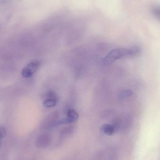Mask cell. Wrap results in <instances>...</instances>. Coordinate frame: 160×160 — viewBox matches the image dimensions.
Wrapping results in <instances>:
<instances>
[{
  "label": "cell",
  "instance_id": "9c48e42d",
  "mask_svg": "<svg viewBox=\"0 0 160 160\" xmlns=\"http://www.w3.org/2000/svg\"><path fill=\"white\" fill-rule=\"evenodd\" d=\"M133 93L130 90H124L120 92L119 94V98H129L132 95Z\"/></svg>",
  "mask_w": 160,
  "mask_h": 160
},
{
  "label": "cell",
  "instance_id": "ba28073f",
  "mask_svg": "<svg viewBox=\"0 0 160 160\" xmlns=\"http://www.w3.org/2000/svg\"><path fill=\"white\" fill-rule=\"evenodd\" d=\"M74 131V128L72 126L65 127L61 130L60 136L61 138H65L71 135Z\"/></svg>",
  "mask_w": 160,
  "mask_h": 160
},
{
  "label": "cell",
  "instance_id": "4fadbf2b",
  "mask_svg": "<svg viewBox=\"0 0 160 160\" xmlns=\"http://www.w3.org/2000/svg\"><path fill=\"white\" fill-rule=\"evenodd\" d=\"M2 139V137L0 136V145H1V140Z\"/></svg>",
  "mask_w": 160,
  "mask_h": 160
},
{
  "label": "cell",
  "instance_id": "52a82bcc",
  "mask_svg": "<svg viewBox=\"0 0 160 160\" xmlns=\"http://www.w3.org/2000/svg\"><path fill=\"white\" fill-rule=\"evenodd\" d=\"M101 130L105 134H107L109 136L113 135L116 131L113 125L107 124L102 125L101 128Z\"/></svg>",
  "mask_w": 160,
  "mask_h": 160
},
{
  "label": "cell",
  "instance_id": "8992f818",
  "mask_svg": "<svg viewBox=\"0 0 160 160\" xmlns=\"http://www.w3.org/2000/svg\"><path fill=\"white\" fill-rule=\"evenodd\" d=\"M58 112H53L50 114L44 122V127L46 128H51L56 126V124L58 122Z\"/></svg>",
  "mask_w": 160,
  "mask_h": 160
},
{
  "label": "cell",
  "instance_id": "5b68a950",
  "mask_svg": "<svg viewBox=\"0 0 160 160\" xmlns=\"http://www.w3.org/2000/svg\"><path fill=\"white\" fill-rule=\"evenodd\" d=\"M51 142L52 137L49 134H43L37 138L36 145L38 148H46L49 146Z\"/></svg>",
  "mask_w": 160,
  "mask_h": 160
},
{
  "label": "cell",
  "instance_id": "7a4b0ae2",
  "mask_svg": "<svg viewBox=\"0 0 160 160\" xmlns=\"http://www.w3.org/2000/svg\"><path fill=\"white\" fill-rule=\"evenodd\" d=\"M41 63L38 60H34L29 63L22 71V75L24 78H31L39 69Z\"/></svg>",
  "mask_w": 160,
  "mask_h": 160
},
{
  "label": "cell",
  "instance_id": "7c38bea8",
  "mask_svg": "<svg viewBox=\"0 0 160 160\" xmlns=\"http://www.w3.org/2000/svg\"><path fill=\"white\" fill-rule=\"evenodd\" d=\"M9 1V0H0V5L4 4Z\"/></svg>",
  "mask_w": 160,
  "mask_h": 160
},
{
  "label": "cell",
  "instance_id": "3957f363",
  "mask_svg": "<svg viewBox=\"0 0 160 160\" xmlns=\"http://www.w3.org/2000/svg\"><path fill=\"white\" fill-rule=\"evenodd\" d=\"M67 117L66 118L58 120L57 123V126L74 123L77 121L79 117L78 113L75 110L72 109H69L68 110L67 112Z\"/></svg>",
  "mask_w": 160,
  "mask_h": 160
},
{
  "label": "cell",
  "instance_id": "30bf717a",
  "mask_svg": "<svg viewBox=\"0 0 160 160\" xmlns=\"http://www.w3.org/2000/svg\"><path fill=\"white\" fill-rule=\"evenodd\" d=\"M152 12L154 16L160 21V5H156L153 7Z\"/></svg>",
  "mask_w": 160,
  "mask_h": 160
},
{
  "label": "cell",
  "instance_id": "277c9868",
  "mask_svg": "<svg viewBox=\"0 0 160 160\" xmlns=\"http://www.w3.org/2000/svg\"><path fill=\"white\" fill-rule=\"evenodd\" d=\"M58 96L54 91L50 90L46 95V99L43 102V105L48 108L55 106L58 102Z\"/></svg>",
  "mask_w": 160,
  "mask_h": 160
},
{
  "label": "cell",
  "instance_id": "6da1fadb",
  "mask_svg": "<svg viewBox=\"0 0 160 160\" xmlns=\"http://www.w3.org/2000/svg\"><path fill=\"white\" fill-rule=\"evenodd\" d=\"M141 52V49L137 47H132L129 49L118 48L111 51L105 56L103 63L106 65L112 64L118 59L138 56Z\"/></svg>",
  "mask_w": 160,
  "mask_h": 160
},
{
  "label": "cell",
  "instance_id": "8fae6325",
  "mask_svg": "<svg viewBox=\"0 0 160 160\" xmlns=\"http://www.w3.org/2000/svg\"><path fill=\"white\" fill-rule=\"evenodd\" d=\"M5 129L4 128H2V127H1V128H0V136H1L2 138H3L5 136Z\"/></svg>",
  "mask_w": 160,
  "mask_h": 160
}]
</instances>
